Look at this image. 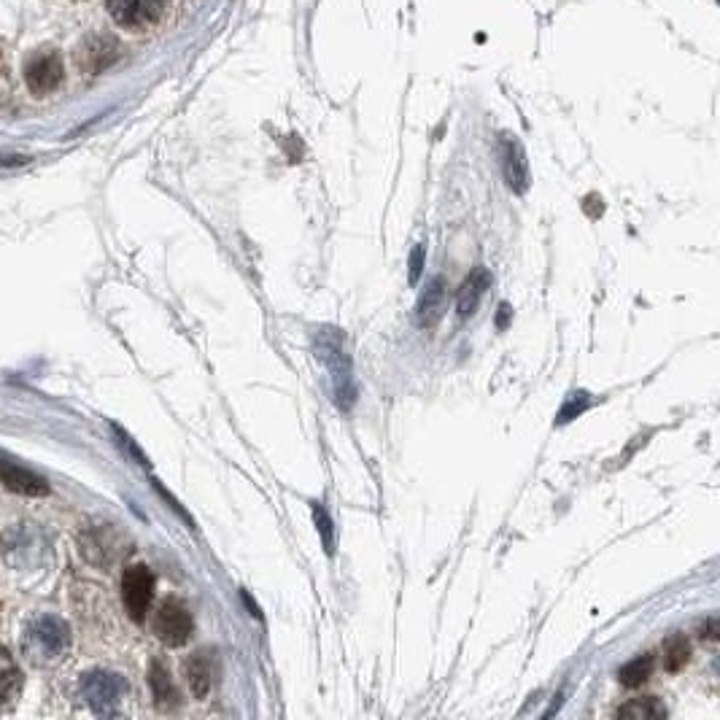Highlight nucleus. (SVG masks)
Returning <instances> with one entry per match:
<instances>
[{"label": "nucleus", "instance_id": "2eb2a0df", "mask_svg": "<svg viewBox=\"0 0 720 720\" xmlns=\"http://www.w3.org/2000/svg\"><path fill=\"white\" fill-rule=\"evenodd\" d=\"M19 691H22V672H19L17 661L9 656V650L0 648V710L9 707Z\"/></svg>", "mask_w": 720, "mask_h": 720}, {"label": "nucleus", "instance_id": "9d476101", "mask_svg": "<svg viewBox=\"0 0 720 720\" xmlns=\"http://www.w3.org/2000/svg\"><path fill=\"white\" fill-rule=\"evenodd\" d=\"M491 286V273L483 265L472 267L470 276L464 278L462 286H459V294H456V313L459 319H472L480 308V300L486 297Z\"/></svg>", "mask_w": 720, "mask_h": 720}, {"label": "nucleus", "instance_id": "dca6fc26", "mask_svg": "<svg viewBox=\"0 0 720 720\" xmlns=\"http://www.w3.org/2000/svg\"><path fill=\"white\" fill-rule=\"evenodd\" d=\"M653 667H656V653H642L618 669V680L623 688H640L653 675Z\"/></svg>", "mask_w": 720, "mask_h": 720}, {"label": "nucleus", "instance_id": "20e7f679", "mask_svg": "<svg viewBox=\"0 0 720 720\" xmlns=\"http://www.w3.org/2000/svg\"><path fill=\"white\" fill-rule=\"evenodd\" d=\"M192 629H195V621H192L189 607L181 599H176V596L162 599L157 613H154V634H157V640L165 642L168 648H181L192 637Z\"/></svg>", "mask_w": 720, "mask_h": 720}, {"label": "nucleus", "instance_id": "b1692460", "mask_svg": "<svg viewBox=\"0 0 720 720\" xmlns=\"http://www.w3.org/2000/svg\"><path fill=\"white\" fill-rule=\"evenodd\" d=\"M27 162H30L27 157H17V154L14 157H3L0 154V168H19V165H27Z\"/></svg>", "mask_w": 720, "mask_h": 720}, {"label": "nucleus", "instance_id": "9b49d317", "mask_svg": "<svg viewBox=\"0 0 720 720\" xmlns=\"http://www.w3.org/2000/svg\"><path fill=\"white\" fill-rule=\"evenodd\" d=\"M116 57H119V46H116V41L111 36L87 38L79 49L81 71H89V73L106 71Z\"/></svg>", "mask_w": 720, "mask_h": 720}, {"label": "nucleus", "instance_id": "393cba45", "mask_svg": "<svg viewBox=\"0 0 720 720\" xmlns=\"http://www.w3.org/2000/svg\"><path fill=\"white\" fill-rule=\"evenodd\" d=\"M702 637H704V640H715V637H718V621H715V618H710V621L704 623Z\"/></svg>", "mask_w": 720, "mask_h": 720}, {"label": "nucleus", "instance_id": "1a4fd4ad", "mask_svg": "<svg viewBox=\"0 0 720 720\" xmlns=\"http://www.w3.org/2000/svg\"><path fill=\"white\" fill-rule=\"evenodd\" d=\"M108 11L122 27H146L162 14V0H108Z\"/></svg>", "mask_w": 720, "mask_h": 720}, {"label": "nucleus", "instance_id": "f257e3e1", "mask_svg": "<svg viewBox=\"0 0 720 720\" xmlns=\"http://www.w3.org/2000/svg\"><path fill=\"white\" fill-rule=\"evenodd\" d=\"M313 348H316V359L327 367L329 378H332V394H335L338 408L348 410L356 402V383L354 365H351V356H348L346 348H343L340 329L324 327L321 332H316Z\"/></svg>", "mask_w": 720, "mask_h": 720}, {"label": "nucleus", "instance_id": "4be33fe9", "mask_svg": "<svg viewBox=\"0 0 720 720\" xmlns=\"http://www.w3.org/2000/svg\"><path fill=\"white\" fill-rule=\"evenodd\" d=\"M114 435H116V443L122 445V448H125L127 454L133 456V459H138V462H141L143 467H146V464H149V462H146V456L141 454V448H138V445L133 443V437L125 435V432H122V429L116 427V424H114Z\"/></svg>", "mask_w": 720, "mask_h": 720}, {"label": "nucleus", "instance_id": "7ed1b4c3", "mask_svg": "<svg viewBox=\"0 0 720 720\" xmlns=\"http://www.w3.org/2000/svg\"><path fill=\"white\" fill-rule=\"evenodd\" d=\"M81 699L89 704V710L98 712V715H116L119 702L125 699L127 683L122 675L116 672H106V669H95L81 677L79 683Z\"/></svg>", "mask_w": 720, "mask_h": 720}, {"label": "nucleus", "instance_id": "6e6552de", "mask_svg": "<svg viewBox=\"0 0 720 720\" xmlns=\"http://www.w3.org/2000/svg\"><path fill=\"white\" fill-rule=\"evenodd\" d=\"M0 483L6 489L17 491V494H25V497H46L49 494V483L41 475L17 464L3 451H0Z\"/></svg>", "mask_w": 720, "mask_h": 720}, {"label": "nucleus", "instance_id": "ddd939ff", "mask_svg": "<svg viewBox=\"0 0 720 720\" xmlns=\"http://www.w3.org/2000/svg\"><path fill=\"white\" fill-rule=\"evenodd\" d=\"M187 685L195 699H205L214 685V656L208 650H197L187 661Z\"/></svg>", "mask_w": 720, "mask_h": 720}, {"label": "nucleus", "instance_id": "39448f33", "mask_svg": "<svg viewBox=\"0 0 720 720\" xmlns=\"http://www.w3.org/2000/svg\"><path fill=\"white\" fill-rule=\"evenodd\" d=\"M122 599L130 618L138 623L146 621V613L154 599V575L146 564H133L122 575Z\"/></svg>", "mask_w": 720, "mask_h": 720}, {"label": "nucleus", "instance_id": "f3484780", "mask_svg": "<svg viewBox=\"0 0 720 720\" xmlns=\"http://www.w3.org/2000/svg\"><path fill=\"white\" fill-rule=\"evenodd\" d=\"M661 658H664V669L667 672H680V669L688 664L691 658V642L685 634H672L664 642V650H661Z\"/></svg>", "mask_w": 720, "mask_h": 720}, {"label": "nucleus", "instance_id": "f8f14e48", "mask_svg": "<svg viewBox=\"0 0 720 720\" xmlns=\"http://www.w3.org/2000/svg\"><path fill=\"white\" fill-rule=\"evenodd\" d=\"M443 305H445V281L443 278H432L427 281V286L421 289L416 303V313H413V321L418 327H435L440 316H443Z\"/></svg>", "mask_w": 720, "mask_h": 720}, {"label": "nucleus", "instance_id": "a211bd4d", "mask_svg": "<svg viewBox=\"0 0 720 720\" xmlns=\"http://www.w3.org/2000/svg\"><path fill=\"white\" fill-rule=\"evenodd\" d=\"M656 715H667V710L656 702V699H637V702H629L623 704L621 710H618V718L621 720H650L656 718Z\"/></svg>", "mask_w": 720, "mask_h": 720}, {"label": "nucleus", "instance_id": "6ab92c4d", "mask_svg": "<svg viewBox=\"0 0 720 720\" xmlns=\"http://www.w3.org/2000/svg\"><path fill=\"white\" fill-rule=\"evenodd\" d=\"M591 405H594V400H591V394L588 392L567 394V400H564V405H561V410H559V416H556V427H564V424H569V421H575V418H578L580 413H586Z\"/></svg>", "mask_w": 720, "mask_h": 720}, {"label": "nucleus", "instance_id": "f03ea898", "mask_svg": "<svg viewBox=\"0 0 720 720\" xmlns=\"http://www.w3.org/2000/svg\"><path fill=\"white\" fill-rule=\"evenodd\" d=\"M68 645H71V629L57 615H38L27 623L25 634H22V650H25L27 661L36 667L54 664L57 658H63Z\"/></svg>", "mask_w": 720, "mask_h": 720}, {"label": "nucleus", "instance_id": "a878e982", "mask_svg": "<svg viewBox=\"0 0 720 720\" xmlns=\"http://www.w3.org/2000/svg\"><path fill=\"white\" fill-rule=\"evenodd\" d=\"M243 602H246V605L251 607V613H254V618H262V613H259V607L254 605V599H251L249 591H243Z\"/></svg>", "mask_w": 720, "mask_h": 720}, {"label": "nucleus", "instance_id": "5701e85b", "mask_svg": "<svg viewBox=\"0 0 720 720\" xmlns=\"http://www.w3.org/2000/svg\"><path fill=\"white\" fill-rule=\"evenodd\" d=\"M510 319H513V308L507 303H499L497 308V329L499 332H505L507 327H510Z\"/></svg>", "mask_w": 720, "mask_h": 720}, {"label": "nucleus", "instance_id": "aec40b11", "mask_svg": "<svg viewBox=\"0 0 720 720\" xmlns=\"http://www.w3.org/2000/svg\"><path fill=\"white\" fill-rule=\"evenodd\" d=\"M311 513H313V521H316V529H319L321 534L324 553L332 556V553H335V524H332V516L321 507V502H311Z\"/></svg>", "mask_w": 720, "mask_h": 720}, {"label": "nucleus", "instance_id": "0eeeda50", "mask_svg": "<svg viewBox=\"0 0 720 720\" xmlns=\"http://www.w3.org/2000/svg\"><path fill=\"white\" fill-rule=\"evenodd\" d=\"M499 162H502V176H505L507 187L516 195H524L529 189V165H526L524 146L510 133L499 135Z\"/></svg>", "mask_w": 720, "mask_h": 720}, {"label": "nucleus", "instance_id": "412c9836", "mask_svg": "<svg viewBox=\"0 0 720 720\" xmlns=\"http://www.w3.org/2000/svg\"><path fill=\"white\" fill-rule=\"evenodd\" d=\"M424 259H427V249L418 243V246H413V251H410V262H408L410 286H416L418 278H421V273H424Z\"/></svg>", "mask_w": 720, "mask_h": 720}, {"label": "nucleus", "instance_id": "4468645a", "mask_svg": "<svg viewBox=\"0 0 720 720\" xmlns=\"http://www.w3.org/2000/svg\"><path fill=\"white\" fill-rule=\"evenodd\" d=\"M149 685H152V694L157 707L162 710H173L178 704V688L173 685V677H170L168 667L162 661H152L149 667Z\"/></svg>", "mask_w": 720, "mask_h": 720}, {"label": "nucleus", "instance_id": "423d86ee", "mask_svg": "<svg viewBox=\"0 0 720 720\" xmlns=\"http://www.w3.org/2000/svg\"><path fill=\"white\" fill-rule=\"evenodd\" d=\"M65 79V68L60 54L46 49V52H38L25 68V81L33 95H49L54 89L60 87Z\"/></svg>", "mask_w": 720, "mask_h": 720}]
</instances>
